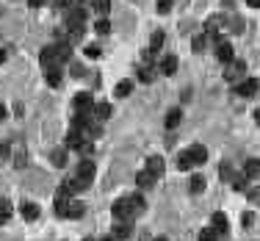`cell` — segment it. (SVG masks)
Returning a JSON list of instances; mask_svg holds the SVG:
<instances>
[{
  "mask_svg": "<svg viewBox=\"0 0 260 241\" xmlns=\"http://www.w3.org/2000/svg\"><path fill=\"white\" fill-rule=\"evenodd\" d=\"M94 175H97L94 161H80V164H78V169H75V183H78L80 188H86V186H92Z\"/></svg>",
  "mask_w": 260,
  "mask_h": 241,
  "instance_id": "7a4b0ae2",
  "label": "cell"
},
{
  "mask_svg": "<svg viewBox=\"0 0 260 241\" xmlns=\"http://www.w3.org/2000/svg\"><path fill=\"white\" fill-rule=\"evenodd\" d=\"M191 166H194V161H191L188 150H186V152H180V156H178V169H183V172H188Z\"/></svg>",
  "mask_w": 260,
  "mask_h": 241,
  "instance_id": "4316f807",
  "label": "cell"
},
{
  "mask_svg": "<svg viewBox=\"0 0 260 241\" xmlns=\"http://www.w3.org/2000/svg\"><path fill=\"white\" fill-rule=\"evenodd\" d=\"M86 56H89V58H100V48H97V44H89V48H86Z\"/></svg>",
  "mask_w": 260,
  "mask_h": 241,
  "instance_id": "8d00e7d4",
  "label": "cell"
},
{
  "mask_svg": "<svg viewBox=\"0 0 260 241\" xmlns=\"http://www.w3.org/2000/svg\"><path fill=\"white\" fill-rule=\"evenodd\" d=\"M230 186L236 188V192H244V194H246V192H249V178H246V175H236V178L230 180Z\"/></svg>",
  "mask_w": 260,
  "mask_h": 241,
  "instance_id": "7402d4cb",
  "label": "cell"
},
{
  "mask_svg": "<svg viewBox=\"0 0 260 241\" xmlns=\"http://www.w3.org/2000/svg\"><path fill=\"white\" fill-rule=\"evenodd\" d=\"M188 192H191V194H202V192H205V178H202V175H191Z\"/></svg>",
  "mask_w": 260,
  "mask_h": 241,
  "instance_id": "d6986e66",
  "label": "cell"
},
{
  "mask_svg": "<svg viewBox=\"0 0 260 241\" xmlns=\"http://www.w3.org/2000/svg\"><path fill=\"white\" fill-rule=\"evenodd\" d=\"M254 122H258V125H260V108L254 111Z\"/></svg>",
  "mask_w": 260,
  "mask_h": 241,
  "instance_id": "bcb514c9",
  "label": "cell"
},
{
  "mask_svg": "<svg viewBox=\"0 0 260 241\" xmlns=\"http://www.w3.org/2000/svg\"><path fill=\"white\" fill-rule=\"evenodd\" d=\"M6 156H8V147L3 144V142H0V161H3V158H6Z\"/></svg>",
  "mask_w": 260,
  "mask_h": 241,
  "instance_id": "60d3db41",
  "label": "cell"
},
{
  "mask_svg": "<svg viewBox=\"0 0 260 241\" xmlns=\"http://www.w3.org/2000/svg\"><path fill=\"white\" fill-rule=\"evenodd\" d=\"M219 175L222 178H224V180H232V178H236V172H232V166H230V164H222V166H219Z\"/></svg>",
  "mask_w": 260,
  "mask_h": 241,
  "instance_id": "1f68e13d",
  "label": "cell"
},
{
  "mask_svg": "<svg viewBox=\"0 0 260 241\" xmlns=\"http://www.w3.org/2000/svg\"><path fill=\"white\" fill-rule=\"evenodd\" d=\"M78 188H80V186H78L75 180H64V183H61V188H58V197H72Z\"/></svg>",
  "mask_w": 260,
  "mask_h": 241,
  "instance_id": "603a6c76",
  "label": "cell"
},
{
  "mask_svg": "<svg viewBox=\"0 0 260 241\" xmlns=\"http://www.w3.org/2000/svg\"><path fill=\"white\" fill-rule=\"evenodd\" d=\"M155 241H169V238H164V236H158V238H155Z\"/></svg>",
  "mask_w": 260,
  "mask_h": 241,
  "instance_id": "7dc6e473",
  "label": "cell"
},
{
  "mask_svg": "<svg viewBox=\"0 0 260 241\" xmlns=\"http://www.w3.org/2000/svg\"><path fill=\"white\" fill-rule=\"evenodd\" d=\"M44 78H48V86H61V80H64V75H61V66H53V70H48L44 72Z\"/></svg>",
  "mask_w": 260,
  "mask_h": 241,
  "instance_id": "2e32d148",
  "label": "cell"
},
{
  "mask_svg": "<svg viewBox=\"0 0 260 241\" xmlns=\"http://www.w3.org/2000/svg\"><path fill=\"white\" fill-rule=\"evenodd\" d=\"M83 214H86V205H83V202H70V214H66V219H80Z\"/></svg>",
  "mask_w": 260,
  "mask_h": 241,
  "instance_id": "d4e9b609",
  "label": "cell"
},
{
  "mask_svg": "<svg viewBox=\"0 0 260 241\" xmlns=\"http://www.w3.org/2000/svg\"><path fill=\"white\" fill-rule=\"evenodd\" d=\"M111 114H114L111 102H97V106H94V116H97V120H100V122H106V120H108V116H111Z\"/></svg>",
  "mask_w": 260,
  "mask_h": 241,
  "instance_id": "e0dca14e",
  "label": "cell"
},
{
  "mask_svg": "<svg viewBox=\"0 0 260 241\" xmlns=\"http://www.w3.org/2000/svg\"><path fill=\"white\" fill-rule=\"evenodd\" d=\"M216 58H219L222 64H230V61H236V56H232V44L230 42H219V48H216Z\"/></svg>",
  "mask_w": 260,
  "mask_h": 241,
  "instance_id": "30bf717a",
  "label": "cell"
},
{
  "mask_svg": "<svg viewBox=\"0 0 260 241\" xmlns=\"http://www.w3.org/2000/svg\"><path fill=\"white\" fill-rule=\"evenodd\" d=\"M160 44H164V30H155L152 39H150V53H158Z\"/></svg>",
  "mask_w": 260,
  "mask_h": 241,
  "instance_id": "484cf974",
  "label": "cell"
},
{
  "mask_svg": "<svg viewBox=\"0 0 260 241\" xmlns=\"http://www.w3.org/2000/svg\"><path fill=\"white\" fill-rule=\"evenodd\" d=\"M244 75H246V64H244V61H230V64H227L224 78L230 80V84H241Z\"/></svg>",
  "mask_w": 260,
  "mask_h": 241,
  "instance_id": "277c9868",
  "label": "cell"
},
{
  "mask_svg": "<svg viewBox=\"0 0 260 241\" xmlns=\"http://www.w3.org/2000/svg\"><path fill=\"white\" fill-rule=\"evenodd\" d=\"M246 3H249L252 8H260V0H246Z\"/></svg>",
  "mask_w": 260,
  "mask_h": 241,
  "instance_id": "7bdbcfd3",
  "label": "cell"
},
{
  "mask_svg": "<svg viewBox=\"0 0 260 241\" xmlns=\"http://www.w3.org/2000/svg\"><path fill=\"white\" fill-rule=\"evenodd\" d=\"M94 30L102 36V34H108V30H111V22H108L106 17H100V20H97V25H94Z\"/></svg>",
  "mask_w": 260,
  "mask_h": 241,
  "instance_id": "d6a6232c",
  "label": "cell"
},
{
  "mask_svg": "<svg viewBox=\"0 0 260 241\" xmlns=\"http://www.w3.org/2000/svg\"><path fill=\"white\" fill-rule=\"evenodd\" d=\"M83 241H94V238H83Z\"/></svg>",
  "mask_w": 260,
  "mask_h": 241,
  "instance_id": "c3c4849f",
  "label": "cell"
},
{
  "mask_svg": "<svg viewBox=\"0 0 260 241\" xmlns=\"http://www.w3.org/2000/svg\"><path fill=\"white\" fill-rule=\"evenodd\" d=\"M174 70H178V56H172V53H169L164 61H160V72H164V75H172Z\"/></svg>",
  "mask_w": 260,
  "mask_h": 241,
  "instance_id": "ac0fdd59",
  "label": "cell"
},
{
  "mask_svg": "<svg viewBox=\"0 0 260 241\" xmlns=\"http://www.w3.org/2000/svg\"><path fill=\"white\" fill-rule=\"evenodd\" d=\"M28 3H30V6H34V8H39L42 3H44V0H28Z\"/></svg>",
  "mask_w": 260,
  "mask_h": 241,
  "instance_id": "b9f144b4",
  "label": "cell"
},
{
  "mask_svg": "<svg viewBox=\"0 0 260 241\" xmlns=\"http://www.w3.org/2000/svg\"><path fill=\"white\" fill-rule=\"evenodd\" d=\"M92 6H94V12H97V14H102V17H106V14L111 12V0H94Z\"/></svg>",
  "mask_w": 260,
  "mask_h": 241,
  "instance_id": "f1b7e54d",
  "label": "cell"
},
{
  "mask_svg": "<svg viewBox=\"0 0 260 241\" xmlns=\"http://www.w3.org/2000/svg\"><path fill=\"white\" fill-rule=\"evenodd\" d=\"M180 120H183V111H180V108H172L169 114H166V128H178Z\"/></svg>",
  "mask_w": 260,
  "mask_h": 241,
  "instance_id": "cb8c5ba5",
  "label": "cell"
},
{
  "mask_svg": "<svg viewBox=\"0 0 260 241\" xmlns=\"http://www.w3.org/2000/svg\"><path fill=\"white\" fill-rule=\"evenodd\" d=\"M39 61H42V66H44V70H53V66L61 64L58 56H56V48H44V50H42V56H39Z\"/></svg>",
  "mask_w": 260,
  "mask_h": 241,
  "instance_id": "ba28073f",
  "label": "cell"
},
{
  "mask_svg": "<svg viewBox=\"0 0 260 241\" xmlns=\"http://www.w3.org/2000/svg\"><path fill=\"white\" fill-rule=\"evenodd\" d=\"M130 92H133V84H130V80H122V84H116L114 94H116V97H128Z\"/></svg>",
  "mask_w": 260,
  "mask_h": 241,
  "instance_id": "83f0119b",
  "label": "cell"
},
{
  "mask_svg": "<svg viewBox=\"0 0 260 241\" xmlns=\"http://www.w3.org/2000/svg\"><path fill=\"white\" fill-rule=\"evenodd\" d=\"M169 8H172V0H158V12L160 14H169Z\"/></svg>",
  "mask_w": 260,
  "mask_h": 241,
  "instance_id": "74e56055",
  "label": "cell"
},
{
  "mask_svg": "<svg viewBox=\"0 0 260 241\" xmlns=\"http://www.w3.org/2000/svg\"><path fill=\"white\" fill-rule=\"evenodd\" d=\"M6 120V108H3V106H0V122Z\"/></svg>",
  "mask_w": 260,
  "mask_h": 241,
  "instance_id": "f6af8a7d",
  "label": "cell"
},
{
  "mask_svg": "<svg viewBox=\"0 0 260 241\" xmlns=\"http://www.w3.org/2000/svg\"><path fill=\"white\" fill-rule=\"evenodd\" d=\"M200 241H222V236L216 233L213 228H205V230L200 233Z\"/></svg>",
  "mask_w": 260,
  "mask_h": 241,
  "instance_id": "4dcf8cb0",
  "label": "cell"
},
{
  "mask_svg": "<svg viewBox=\"0 0 260 241\" xmlns=\"http://www.w3.org/2000/svg\"><path fill=\"white\" fill-rule=\"evenodd\" d=\"M246 197H249V202H252V205H260V188H249Z\"/></svg>",
  "mask_w": 260,
  "mask_h": 241,
  "instance_id": "d590c367",
  "label": "cell"
},
{
  "mask_svg": "<svg viewBox=\"0 0 260 241\" xmlns=\"http://www.w3.org/2000/svg\"><path fill=\"white\" fill-rule=\"evenodd\" d=\"M56 56H58V61H70L72 58V48H70V42H58L56 44Z\"/></svg>",
  "mask_w": 260,
  "mask_h": 241,
  "instance_id": "ffe728a7",
  "label": "cell"
},
{
  "mask_svg": "<svg viewBox=\"0 0 260 241\" xmlns=\"http://www.w3.org/2000/svg\"><path fill=\"white\" fill-rule=\"evenodd\" d=\"M20 214H22L25 222H34V219H39V205H34V202H22V205H20Z\"/></svg>",
  "mask_w": 260,
  "mask_h": 241,
  "instance_id": "5bb4252c",
  "label": "cell"
},
{
  "mask_svg": "<svg viewBox=\"0 0 260 241\" xmlns=\"http://www.w3.org/2000/svg\"><path fill=\"white\" fill-rule=\"evenodd\" d=\"M144 211H147V202H144L142 194H130V197H122L111 205V214H114L116 222H133V219L142 216Z\"/></svg>",
  "mask_w": 260,
  "mask_h": 241,
  "instance_id": "6da1fadb",
  "label": "cell"
},
{
  "mask_svg": "<svg viewBox=\"0 0 260 241\" xmlns=\"http://www.w3.org/2000/svg\"><path fill=\"white\" fill-rule=\"evenodd\" d=\"M64 144H66V150H83V147H86V136H83V130H75V128H72V130L66 133Z\"/></svg>",
  "mask_w": 260,
  "mask_h": 241,
  "instance_id": "52a82bcc",
  "label": "cell"
},
{
  "mask_svg": "<svg viewBox=\"0 0 260 241\" xmlns=\"http://www.w3.org/2000/svg\"><path fill=\"white\" fill-rule=\"evenodd\" d=\"M144 169H150L155 178H160V175H164V169H166V164H164V158H160V156H150L147 158V166H144Z\"/></svg>",
  "mask_w": 260,
  "mask_h": 241,
  "instance_id": "8fae6325",
  "label": "cell"
},
{
  "mask_svg": "<svg viewBox=\"0 0 260 241\" xmlns=\"http://www.w3.org/2000/svg\"><path fill=\"white\" fill-rule=\"evenodd\" d=\"M155 180H158V178H155L150 169H142V172L136 175V186H138V188H152Z\"/></svg>",
  "mask_w": 260,
  "mask_h": 241,
  "instance_id": "7c38bea8",
  "label": "cell"
},
{
  "mask_svg": "<svg viewBox=\"0 0 260 241\" xmlns=\"http://www.w3.org/2000/svg\"><path fill=\"white\" fill-rule=\"evenodd\" d=\"M138 78H142L144 84H150V80H155V70H152V66H147V70H138Z\"/></svg>",
  "mask_w": 260,
  "mask_h": 241,
  "instance_id": "836d02e7",
  "label": "cell"
},
{
  "mask_svg": "<svg viewBox=\"0 0 260 241\" xmlns=\"http://www.w3.org/2000/svg\"><path fill=\"white\" fill-rule=\"evenodd\" d=\"M191 44H194V50H202V48H205V36H196Z\"/></svg>",
  "mask_w": 260,
  "mask_h": 241,
  "instance_id": "f35d334b",
  "label": "cell"
},
{
  "mask_svg": "<svg viewBox=\"0 0 260 241\" xmlns=\"http://www.w3.org/2000/svg\"><path fill=\"white\" fill-rule=\"evenodd\" d=\"M53 164H56V166H64V164H66V147L53 150Z\"/></svg>",
  "mask_w": 260,
  "mask_h": 241,
  "instance_id": "f546056e",
  "label": "cell"
},
{
  "mask_svg": "<svg viewBox=\"0 0 260 241\" xmlns=\"http://www.w3.org/2000/svg\"><path fill=\"white\" fill-rule=\"evenodd\" d=\"M213 230L224 238V233H227V219H224V214H213Z\"/></svg>",
  "mask_w": 260,
  "mask_h": 241,
  "instance_id": "44dd1931",
  "label": "cell"
},
{
  "mask_svg": "<svg viewBox=\"0 0 260 241\" xmlns=\"http://www.w3.org/2000/svg\"><path fill=\"white\" fill-rule=\"evenodd\" d=\"M72 75H78V78H80V75H83V66L80 64H72Z\"/></svg>",
  "mask_w": 260,
  "mask_h": 241,
  "instance_id": "ab89813d",
  "label": "cell"
},
{
  "mask_svg": "<svg viewBox=\"0 0 260 241\" xmlns=\"http://www.w3.org/2000/svg\"><path fill=\"white\" fill-rule=\"evenodd\" d=\"M227 22H230V28L236 30V34H241V30H244V20L241 17H230Z\"/></svg>",
  "mask_w": 260,
  "mask_h": 241,
  "instance_id": "e575fe53",
  "label": "cell"
},
{
  "mask_svg": "<svg viewBox=\"0 0 260 241\" xmlns=\"http://www.w3.org/2000/svg\"><path fill=\"white\" fill-rule=\"evenodd\" d=\"M3 61H6V50L0 48V64H3Z\"/></svg>",
  "mask_w": 260,
  "mask_h": 241,
  "instance_id": "ee69618b",
  "label": "cell"
},
{
  "mask_svg": "<svg viewBox=\"0 0 260 241\" xmlns=\"http://www.w3.org/2000/svg\"><path fill=\"white\" fill-rule=\"evenodd\" d=\"M111 233H114V238H116V241L130 238V236H133V222H116Z\"/></svg>",
  "mask_w": 260,
  "mask_h": 241,
  "instance_id": "9c48e42d",
  "label": "cell"
},
{
  "mask_svg": "<svg viewBox=\"0 0 260 241\" xmlns=\"http://www.w3.org/2000/svg\"><path fill=\"white\" fill-rule=\"evenodd\" d=\"M244 175H246L249 180L260 178V158H249V161L244 164Z\"/></svg>",
  "mask_w": 260,
  "mask_h": 241,
  "instance_id": "9a60e30c",
  "label": "cell"
},
{
  "mask_svg": "<svg viewBox=\"0 0 260 241\" xmlns=\"http://www.w3.org/2000/svg\"><path fill=\"white\" fill-rule=\"evenodd\" d=\"M258 86H260L258 78H244L241 84H236V94H241V97H254V94H258Z\"/></svg>",
  "mask_w": 260,
  "mask_h": 241,
  "instance_id": "5b68a950",
  "label": "cell"
},
{
  "mask_svg": "<svg viewBox=\"0 0 260 241\" xmlns=\"http://www.w3.org/2000/svg\"><path fill=\"white\" fill-rule=\"evenodd\" d=\"M64 22H66V30H72V28H83V25H86V12H83V8L66 12V14H64Z\"/></svg>",
  "mask_w": 260,
  "mask_h": 241,
  "instance_id": "8992f818",
  "label": "cell"
},
{
  "mask_svg": "<svg viewBox=\"0 0 260 241\" xmlns=\"http://www.w3.org/2000/svg\"><path fill=\"white\" fill-rule=\"evenodd\" d=\"M188 156H191V161H194V166H202V164L208 161V150L202 144H191Z\"/></svg>",
  "mask_w": 260,
  "mask_h": 241,
  "instance_id": "4fadbf2b",
  "label": "cell"
},
{
  "mask_svg": "<svg viewBox=\"0 0 260 241\" xmlns=\"http://www.w3.org/2000/svg\"><path fill=\"white\" fill-rule=\"evenodd\" d=\"M94 106H97V102L92 100L89 92H80V94L72 97V108H75L78 114H92V111H94Z\"/></svg>",
  "mask_w": 260,
  "mask_h": 241,
  "instance_id": "3957f363",
  "label": "cell"
}]
</instances>
